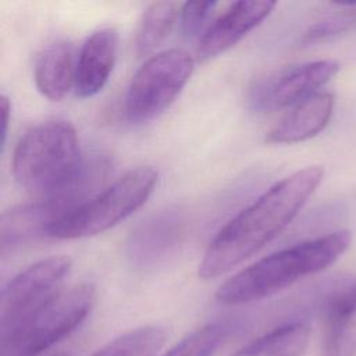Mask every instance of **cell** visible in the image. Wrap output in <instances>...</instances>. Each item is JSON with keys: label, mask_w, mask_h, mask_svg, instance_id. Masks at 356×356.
<instances>
[{"label": "cell", "mask_w": 356, "mask_h": 356, "mask_svg": "<svg viewBox=\"0 0 356 356\" xmlns=\"http://www.w3.org/2000/svg\"><path fill=\"white\" fill-rule=\"evenodd\" d=\"M324 177L321 165L305 167L281 179L231 218L213 238L199 277L216 278L257 253L295 218Z\"/></svg>", "instance_id": "cell-1"}, {"label": "cell", "mask_w": 356, "mask_h": 356, "mask_svg": "<svg viewBox=\"0 0 356 356\" xmlns=\"http://www.w3.org/2000/svg\"><path fill=\"white\" fill-rule=\"evenodd\" d=\"M349 243L348 231H335L278 250L227 280L218 288L216 298L222 305H243L274 295L330 267Z\"/></svg>", "instance_id": "cell-2"}, {"label": "cell", "mask_w": 356, "mask_h": 356, "mask_svg": "<svg viewBox=\"0 0 356 356\" xmlns=\"http://www.w3.org/2000/svg\"><path fill=\"white\" fill-rule=\"evenodd\" d=\"M82 164L76 132L70 122L60 120L46 121L26 131L13 156L15 181L42 196L68 186Z\"/></svg>", "instance_id": "cell-3"}, {"label": "cell", "mask_w": 356, "mask_h": 356, "mask_svg": "<svg viewBox=\"0 0 356 356\" xmlns=\"http://www.w3.org/2000/svg\"><path fill=\"white\" fill-rule=\"evenodd\" d=\"M156 182L157 171L154 168L149 165L134 168L58 220L49 229L47 236L76 239L107 231L143 206L152 195Z\"/></svg>", "instance_id": "cell-4"}, {"label": "cell", "mask_w": 356, "mask_h": 356, "mask_svg": "<svg viewBox=\"0 0 356 356\" xmlns=\"http://www.w3.org/2000/svg\"><path fill=\"white\" fill-rule=\"evenodd\" d=\"M95 303V286L88 282L63 288L28 320L1 337L0 356H39L75 331Z\"/></svg>", "instance_id": "cell-5"}, {"label": "cell", "mask_w": 356, "mask_h": 356, "mask_svg": "<svg viewBox=\"0 0 356 356\" xmlns=\"http://www.w3.org/2000/svg\"><path fill=\"white\" fill-rule=\"evenodd\" d=\"M195 68L192 56L170 49L149 57L134 75L124 104L131 122H145L161 114L181 93Z\"/></svg>", "instance_id": "cell-6"}, {"label": "cell", "mask_w": 356, "mask_h": 356, "mask_svg": "<svg viewBox=\"0 0 356 356\" xmlns=\"http://www.w3.org/2000/svg\"><path fill=\"white\" fill-rule=\"evenodd\" d=\"M71 270L65 256L42 259L17 274L1 291L0 334L8 335L63 288Z\"/></svg>", "instance_id": "cell-7"}, {"label": "cell", "mask_w": 356, "mask_h": 356, "mask_svg": "<svg viewBox=\"0 0 356 356\" xmlns=\"http://www.w3.org/2000/svg\"><path fill=\"white\" fill-rule=\"evenodd\" d=\"M334 60H318L277 70L259 79L249 93V104L254 111L270 113L296 106L318 93L337 72Z\"/></svg>", "instance_id": "cell-8"}, {"label": "cell", "mask_w": 356, "mask_h": 356, "mask_svg": "<svg viewBox=\"0 0 356 356\" xmlns=\"http://www.w3.org/2000/svg\"><path fill=\"white\" fill-rule=\"evenodd\" d=\"M83 204V200L70 188L43 196L38 202L21 204L3 213L0 221L1 256L17 250L40 236L63 217Z\"/></svg>", "instance_id": "cell-9"}, {"label": "cell", "mask_w": 356, "mask_h": 356, "mask_svg": "<svg viewBox=\"0 0 356 356\" xmlns=\"http://www.w3.org/2000/svg\"><path fill=\"white\" fill-rule=\"evenodd\" d=\"M185 216L178 207H165L142 220L129 234L127 257L138 268L154 267L175 252L185 236Z\"/></svg>", "instance_id": "cell-10"}, {"label": "cell", "mask_w": 356, "mask_h": 356, "mask_svg": "<svg viewBox=\"0 0 356 356\" xmlns=\"http://www.w3.org/2000/svg\"><path fill=\"white\" fill-rule=\"evenodd\" d=\"M275 1L243 0L229 6L202 35L196 56L207 61L236 44L248 32L261 24L274 10Z\"/></svg>", "instance_id": "cell-11"}, {"label": "cell", "mask_w": 356, "mask_h": 356, "mask_svg": "<svg viewBox=\"0 0 356 356\" xmlns=\"http://www.w3.org/2000/svg\"><path fill=\"white\" fill-rule=\"evenodd\" d=\"M117 50L118 33L113 28H102L86 39L75 68L74 85L79 97H92L106 86L115 64Z\"/></svg>", "instance_id": "cell-12"}, {"label": "cell", "mask_w": 356, "mask_h": 356, "mask_svg": "<svg viewBox=\"0 0 356 356\" xmlns=\"http://www.w3.org/2000/svg\"><path fill=\"white\" fill-rule=\"evenodd\" d=\"M334 110V96L330 92H318L293 106L281 121L267 134V143H296L321 132Z\"/></svg>", "instance_id": "cell-13"}, {"label": "cell", "mask_w": 356, "mask_h": 356, "mask_svg": "<svg viewBox=\"0 0 356 356\" xmlns=\"http://www.w3.org/2000/svg\"><path fill=\"white\" fill-rule=\"evenodd\" d=\"M35 83L38 90L50 100H61L75 83L74 47L67 40L46 46L35 63Z\"/></svg>", "instance_id": "cell-14"}, {"label": "cell", "mask_w": 356, "mask_h": 356, "mask_svg": "<svg viewBox=\"0 0 356 356\" xmlns=\"http://www.w3.org/2000/svg\"><path fill=\"white\" fill-rule=\"evenodd\" d=\"M309 325L293 321L253 339L231 356H302L309 343Z\"/></svg>", "instance_id": "cell-15"}, {"label": "cell", "mask_w": 356, "mask_h": 356, "mask_svg": "<svg viewBox=\"0 0 356 356\" xmlns=\"http://www.w3.org/2000/svg\"><path fill=\"white\" fill-rule=\"evenodd\" d=\"M179 11L174 1H156L145 10L135 38L138 57L150 54L168 36Z\"/></svg>", "instance_id": "cell-16"}, {"label": "cell", "mask_w": 356, "mask_h": 356, "mask_svg": "<svg viewBox=\"0 0 356 356\" xmlns=\"http://www.w3.org/2000/svg\"><path fill=\"white\" fill-rule=\"evenodd\" d=\"M161 327L145 325L111 339L90 356H154L165 342Z\"/></svg>", "instance_id": "cell-17"}, {"label": "cell", "mask_w": 356, "mask_h": 356, "mask_svg": "<svg viewBox=\"0 0 356 356\" xmlns=\"http://www.w3.org/2000/svg\"><path fill=\"white\" fill-rule=\"evenodd\" d=\"M227 335L225 324H207L186 335L161 356H213Z\"/></svg>", "instance_id": "cell-18"}, {"label": "cell", "mask_w": 356, "mask_h": 356, "mask_svg": "<svg viewBox=\"0 0 356 356\" xmlns=\"http://www.w3.org/2000/svg\"><path fill=\"white\" fill-rule=\"evenodd\" d=\"M321 356H356V317L323 318Z\"/></svg>", "instance_id": "cell-19"}, {"label": "cell", "mask_w": 356, "mask_h": 356, "mask_svg": "<svg viewBox=\"0 0 356 356\" xmlns=\"http://www.w3.org/2000/svg\"><path fill=\"white\" fill-rule=\"evenodd\" d=\"M217 6L218 3L216 1L185 3L181 8V28L184 35L188 38L199 35Z\"/></svg>", "instance_id": "cell-20"}, {"label": "cell", "mask_w": 356, "mask_h": 356, "mask_svg": "<svg viewBox=\"0 0 356 356\" xmlns=\"http://www.w3.org/2000/svg\"><path fill=\"white\" fill-rule=\"evenodd\" d=\"M1 146L4 147L6 139H7V131H8V122H10V114H11V104L6 95L1 96Z\"/></svg>", "instance_id": "cell-21"}, {"label": "cell", "mask_w": 356, "mask_h": 356, "mask_svg": "<svg viewBox=\"0 0 356 356\" xmlns=\"http://www.w3.org/2000/svg\"><path fill=\"white\" fill-rule=\"evenodd\" d=\"M50 356H70L67 353H54V355H50Z\"/></svg>", "instance_id": "cell-22"}]
</instances>
